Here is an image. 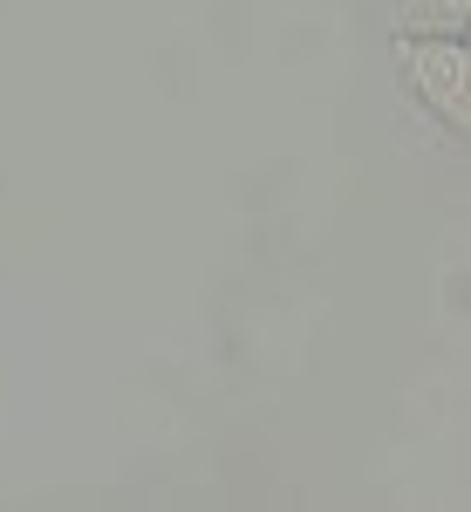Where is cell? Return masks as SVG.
I'll return each mask as SVG.
<instances>
[{
	"label": "cell",
	"mask_w": 471,
	"mask_h": 512,
	"mask_svg": "<svg viewBox=\"0 0 471 512\" xmlns=\"http://www.w3.org/2000/svg\"><path fill=\"white\" fill-rule=\"evenodd\" d=\"M396 35H465L471 0H383Z\"/></svg>",
	"instance_id": "cell-2"
},
{
	"label": "cell",
	"mask_w": 471,
	"mask_h": 512,
	"mask_svg": "<svg viewBox=\"0 0 471 512\" xmlns=\"http://www.w3.org/2000/svg\"><path fill=\"white\" fill-rule=\"evenodd\" d=\"M396 76L417 96V110L451 130L458 144L471 137V41L465 35H396Z\"/></svg>",
	"instance_id": "cell-1"
}]
</instances>
